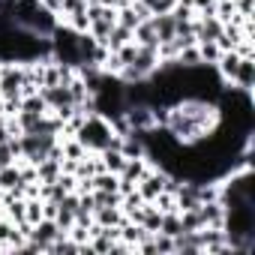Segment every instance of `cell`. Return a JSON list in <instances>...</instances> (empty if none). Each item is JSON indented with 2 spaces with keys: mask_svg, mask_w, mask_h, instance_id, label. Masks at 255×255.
Masks as SVG:
<instances>
[{
  "mask_svg": "<svg viewBox=\"0 0 255 255\" xmlns=\"http://www.w3.org/2000/svg\"><path fill=\"white\" fill-rule=\"evenodd\" d=\"M111 135H114L111 120H105V117L96 114V111L84 117V123L78 126V132H75V138L84 144L87 153H99V150H105V147L111 144Z\"/></svg>",
  "mask_w": 255,
  "mask_h": 255,
  "instance_id": "1",
  "label": "cell"
},
{
  "mask_svg": "<svg viewBox=\"0 0 255 255\" xmlns=\"http://www.w3.org/2000/svg\"><path fill=\"white\" fill-rule=\"evenodd\" d=\"M222 33V21L216 12H198L195 15V42H216Z\"/></svg>",
  "mask_w": 255,
  "mask_h": 255,
  "instance_id": "2",
  "label": "cell"
},
{
  "mask_svg": "<svg viewBox=\"0 0 255 255\" xmlns=\"http://www.w3.org/2000/svg\"><path fill=\"white\" fill-rule=\"evenodd\" d=\"M228 87L252 93V87H255V57H240V66H237V72H234Z\"/></svg>",
  "mask_w": 255,
  "mask_h": 255,
  "instance_id": "3",
  "label": "cell"
},
{
  "mask_svg": "<svg viewBox=\"0 0 255 255\" xmlns=\"http://www.w3.org/2000/svg\"><path fill=\"white\" fill-rule=\"evenodd\" d=\"M123 219H126V216H123L120 207H96V210H93V222L102 225V228H117Z\"/></svg>",
  "mask_w": 255,
  "mask_h": 255,
  "instance_id": "4",
  "label": "cell"
},
{
  "mask_svg": "<svg viewBox=\"0 0 255 255\" xmlns=\"http://www.w3.org/2000/svg\"><path fill=\"white\" fill-rule=\"evenodd\" d=\"M99 159H102V168H105V171H111V174L120 177V171H123V165H126V156H123L120 150L105 147V150H99Z\"/></svg>",
  "mask_w": 255,
  "mask_h": 255,
  "instance_id": "5",
  "label": "cell"
},
{
  "mask_svg": "<svg viewBox=\"0 0 255 255\" xmlns=\"http://www.w3.org/2000/svg\"><path fill=\"white\" fill-rule=\"evenodd\" d=\"M126 42H132V30L123 27V24H114L111 33H108V39H105V48H108V51H117V48H123Z\"/></svg>",
  "mask_w": 255,
  "mask_h": 255,
  "instance_id": "6",
  "label": "cell"
},
{
  "mask_svg": "<svg viewBox=\"0 0 255 255\" xmlns=\"http://www.w3.org/2000/svg\"><path fill=\"white\" fill-rule=\"evenodd\" d=\"M159 231H162V234H168V237L180 234V231H183V225H180V210H168V213H162Z\"/></svg>",
  "mask_w": 255,
  "mask_h": 255,
  "instance_id": "7",
  "label": "cell"
},
{
  "mask_svg": "<svg viewBox=\"0 0 255 255\" xmlns=\"http://www.w3.org/2000/svg\"><path fill=\"white\" fill-rule=\"evenodd\" d=\"M198 45V54H201V63L204 66H216V60H219V54H222V48L216 45V42H195Z\"/></svg>",
  "mask_w": 255,
  "mask_h": 255,
  "instance_id": "8",
  "label": "cell"
},
{
  "mask_svg": "<svg viewBox=\"0 0 255 255\" xmlns=\"http://www.w3.org/2000/svg\"><path fill=\"white\" fill-rule=\"evenodd\" d=\"M141 3L150 9V15H165V12H171V9H174L177 0H141Z\"/></svg>",
  "mask_w": 255,
  "mask_h": 255,
  "instance_id": "9",
  "label": "cell"
},
{
  "mask_svg": "<svg viewBox=\"0 0 255 255\" xmlns=\"http://www.w3.org/2000/svg\"><path fill=\"white\" fill-rule=\"evenodd\" d=\"M39 3H42L45 9H51V12L57 15V12H60V6H63V0H39Z\"/></svg>",
  "mask_w": 255,
  "mask_h": 255,
  "instance_id": "10",
  "label": "cell"
},
{
  "mask_svg": "<svg viewBox=\"0 0 255 255\" xmlns=\"http://www.w3.org/2000/svg\"><path fill=\"white\" fill-rule=\"evenodd\" d=\"M9 138V129H6V117L0 114V141H6Z\"/></svg>",
  "mask_w": 255,
  "mask_h": 255,
  "instance_id": "11",
  "label": "cell"
},
{
  "mask_svg": "<svg viewBox=\"0 0 255 255\" xmlns=\"http://www.w3.org/2000/svg\"><path fill=\"white\" fill-rule=\"evenodd\" d=\"M96 3H102V6H111V9H117L123 0H96Z\"/></svg>",
  "mask_w": 255,
  "mask_h": 255,
  "instance_id": "12",
  "label": "cell"
}]
</instances>
